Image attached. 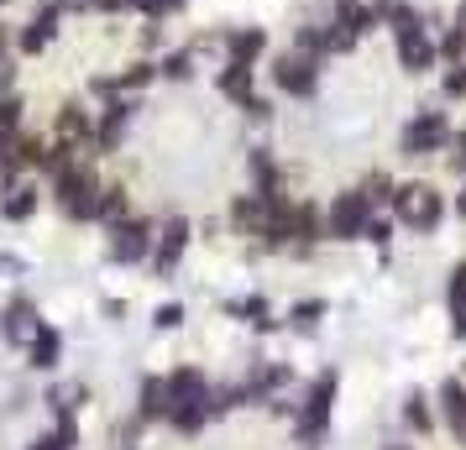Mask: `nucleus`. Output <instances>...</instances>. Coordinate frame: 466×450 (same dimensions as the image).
Segmentation results:
<instances>
[{"label": "nucleus", "instance_id": "8", "mask_svg": "<svg viewBox=\"0 0 466 450\" xmlns=\"http://www.w3.org/2000/svg\"><path fill=\"white\" fill-rule=\"evenodd\" d=\"M184 246H189V220H184V215H168V220H163V236L152 241V267H157V273H173L178 257H184Z\"/></svg>", "mask_w": 466, "mask_h": 450}, {"label": "nucleus", "instance_id": "32", "mask_svg": "<svg viewBox=\"0 0 466 450\" xmlns=\"http://www.w3.org/2000/svg\"><path fill=\"white\" fill-rule=\"evenodd\" d=\"M441 53H445V58H451V64H461V58H466V37H461V32H456V26H451V32H445Z\"/></svg>", "mask_w": 466, "mask_h": 450}, {"label": "nucleus", "instance_id": "18", "mask_svg": "<svg viewBox=\"0 0 466 450\" xmlns=\"http://www.w3.org/2000/svg\"><path fill=\"white\" fill-rule=\"evenodd\" d=\"M58 136H64V147L89 142V136H95V131H89V115L79 105H64V110H58Z\"/></svg>", "mask_w": 466, "mask_h": 450}, {"label": "nucleus", "instance_id": "13", "mask_svg": "<svg viewBox=\"0 0 466 450\" xmlns=\"http://www.w3.org/2000/svg\"><path fill=\"white\" fill-rule=\"evenodd\" d=\"M330 22H340L346 32L367 37V32L378 26V16H372V5H367V0H336V5H330Z\"/></svg>", "mask_w": 466, "mask_h": 450}, {"label": "nucleus", "instance_id": "39", "mask_svg": "<svg viewBox=\"0 0 466 450\" xmlns=\"http://www.w3.org/2000/svg\"><path fill=\"white\" fill-rule=\"evenodd\" d=\"M32 450H64V445H58V440H37Z\"/></svg>", "mask_w": 466, "mask_h": 450}, {"label": "nucleus", "instance_id": "35", "mask_svg": "<svg viewBox=\"0 0 466 450\" xmlns=\"http://www.w3.org/2000/svg\"><path fill=\"white\" fill-rule=\"evenodd\" d=\"M319 315H325V304L309 299V304H299V309H294V325H304V330H309V325H315Z\"/></svg>", "mask_w": 466, "mask_h": 450}, {"label": "nucleus", "instance_id": "27", "mask_svg": "<svg viewBox=\"0 0 466 450\" xmlns=\"http://www.w3.org/2000/svg\"><path fill=\"white\" fill-rule=\"evenodd\" d=\"M16 126H22V100H11V95H5V100H0V142H11Z\"/></svg>", "mask_w": 466, "mask_h": 450}, {"label": "nucleus", "instance_id": "25", "mask_svg": "<svg viewBox=\"0 0 466 450\" xmlns=\"http://www.w3.org/2000/svg\"><path fill=\"white\" fill-rule=\"evenodd\" d=\"M372 16H378V26H382V22H388V26H403L414 11H409L403 0H372Z\"/></svg>", "mask_w": 466, "mask_h": 450}, {"label": "nucleus", "instance_id": "14", "mask_svg": "<svg viewBox=\"0 0 466 450\" xmlns=\"http://www.w3.org/2000/svg\"><path fill=\"white\" fill-rule=\"evenodd\" d=\"M441 404H445V425H451V435L466 445V387L456 383V377H445L441 383Z\"/></svg>", "mask_w": 466, "mask_h": 450}, {"label": "nucleus", "instance_id": "29", "mask_svg": "<svg viewBox=\"0 0 466 450\" xmlns=\"http://www.w3.org/2000/svg\"><path fill=\"white\" fill-rule=\"evenodd\" d=\"M163 74H168V79H189L194 74V53H168V58H163Z\"/></svg>", "mask_w": 466, "mask_h": 450}, {"label": "nucleus", "instance_id": "23", "mask_svg": "<svg viewBox=\"0 0 466 450\" xmlns=\"http://www.w3.org/2000/svg\"><path fill=\"white\" fill-rule=\"evenodd\" d=\"M100 220H106V225H121V220H127V189H121V184H110V189L100 194Z\"/></svg>", "mask_w": 466, "mask_h": 450}, {"label": "nucleus", "instance_id": "10", "mask_svg": "<svg viewBox=\"0 0 466 450\" xmlns=\"http://www.w3.org/2000/svg\"><path fill=\"white\" fill-rule=\"evenodd\" d=\"M205 398H215L210 383H205V372L199 366H178V372H168V414L184 404H205Z\"/></svg>", "mask_w": 466, "mask_h": 450}, {"label": "nucleus", "instance_id": "1", "mask_svg": "<svg viewBox=\"0 0 466 450\" xmlns=\"http://www.w3.org/2000/svg\"><path fill=\"white\" fill-rule=\"evenodd\" d=\"M393 215H399L414 236H430V231L441 225L445 205H441V194L430 189V184H399V194H393Z\"/></svg>", "mask_w": 466, "mask_h": 450}, {"label": "nucleus", "instance_id": "20", "mask_svg": "<svg viewBox=\"0 0 466 450\" xmlns=\"http://www.w3.org/2000/svg\"><path fill=\"white\" fill-rule=\"evenodd\" d=\"M0 215H5V220H32V215H37V189H32V184H16V189L5 194Z\"/></svg>", "mask_w": 466, "mask_h": 450}, {"label": "nucleus", "instance_id": "26", "mask_svg": "<svg viewBox=\"0 0 466 450\" xmlns=\"http://www.w3.org/2000/svg\"><path fill=\"white\" fill-rule=\"evenodd\" d=\"M357 43H361V37H357V32H346L340 22L325 26V53H336V58H340V53H351Z\"/></svg>", "mask_w": 466, "mask_h": 450}, {"label": "nucleus", "instance_id": "41", "mask_svg": "<svg viewBox=\"0 0 466 450\" xmlns=\"http://www.w3.org/2000/svg\"><path fill=\"white\" fill-rule=\"evenodd\" d=\"M0 5H5V0H0Z\"/></svg>", "mask_w": 466, "mask_h": 450}, {"label": "nucleus", "instance_id": "12", "mask_svg": "<svg viewBox=\"0 0 466 450\" xmlns=\"http://www.w3.org/2000/svg\"><path fill=\"white\" fill-rule=\"evenodd\" d=\"M262 53H268V32H262V26L226 32V64H257Z\"/></svg>", "mask_w": 466, "mask_h": 450}, {"label": "nucleus", "instance_id": "40", "mask_svg": "<svg viewBox=\"0 0 466 450\" xmlns=\"http://www.w3.org/2000/svg\"><path fill=\"white\" fill-rule=\"evenodd\" d=\"M0 53H5V26H0Z\"/></svg>", "mask_w": 466, "mask_h": 450}, {"label": "nucleus", "instance_id": "38", "mask_svg": "<svg viewBox=\"0 0 466 450\" xmlns=\"http://www.w3.org/2000/svg\"><path fill=\"white\" fill-rule=\"evenodd\" d=\"M456 215L466 220V184H461V194H456Z\"/></svg>", "mask_w": 466, "mask_h": 450}, {"label": "nucleus", "instance_id": "28", "mask_svg": "<svg viewBox=\"0 0 466 450\" xmlns=\"http://www.w3.org/2000/svg\"><path fill=\"white\" fill-rule=\"evenodd\" d=\"M142 16H152V22H163V16H178L184 11V0H131Z\"/></svg>", "mask_w": 466, "mask_h": 450}, {"label": "nucleus", "instance_id": "9", "mask_svg": "<svg viewBox=\"0 0 466 450\" xmlns=\"http://www.w3.org/2000/svg\"><path fill=\"white\" fill-rule=\"evenodd\" d=\"M0 330H5V341L32 345V335L43 330V315H37V304H32V299H11V304H5V315H0Z\"/></svg>", "mask_w": 466, "mask_h": 450}, {"label": "nucleus", "instance_id": "19", "mask_svg": "<svg viewBox=\"0 0 466 450\" xmlns=\"http://www.w3.org/2000/svg\"><path fill=\"white\" fill-rule=\"evenodd\" d=\"M142 419H168V377L142 383Z\"/></svg>", "mask_w": 466, "mask_h": 450}, {"label": "nucleus", "instance_id": "15", "mask_svg": "<svg viewBox=\"0 0 466 450\" xmlns=\"http://www.w3.org/2000/svg\"><path fill=\"white\" fill-rule=\"evenodd\" d=\"M58 356H64V335H58L53 325H43V330L32 335V345H26V362L47 372V366H58Z\"/></svg>", "mask_w": 466, "mask_h": 450}, {"label": "nucleus", "instance_id": "22", "mask_svg": "<svg viewBox=\"0 0 466 450\" xmlns=\"http://www.w3.org/2000/svg\"><path fill=\"white\" fill-rule=\"evenodd\" d=\"M357 189L367 194V199H372V210H378V205H388V199L399 194V184H393V178H388V173H382V168H372V173H367V178H361V184H357Z\"/></svg>", "mask_w": 466, "mask_h": 450}, {"label": "nucleus", "instance_id": "11", "mask_svg": "<svg viewBox=\"0 0 466 450\" xmlns=\"http://www.w3.org/2000/svg\"><path fill=\"white\" fill-rule=\"evenodd\" d=\"M58 16H64V0H47L43 11L22 26V53L26 58H37L47 43H53V32H58Z\"/></svg>", "mask_w": 466, "mask_h": 450}, {"label": "nucleus", "instance_id": "3", "mask_svg": "<svg viewBox=\"0 0 466 450\" xmlns=\"http://www.w3.org/2000/svg\"><path fill=\"white\" fill-rule=\"evenodd\" d=\"M393 43H399V68L403 74H430L435 58H441V47L430 43V32L420 26V11H414L403 26H393Z\"/></svg>", "mask_w": 466, "mask_h": 450}, {"label": "nucleus", "instance_id": "17", "mask_svg": "<svg viewBox=\"0 0 466 450\" xmlns=\"http://www.w3.org/2000/svg\"><path fill=\"white\" fill-rule=\"evenodd\" d=\"M451 330L456 341H466V262L451 267Z\"/></svg>", "mask_w": 466, "mask_h": 450}, {"label": "nucleus", "instance_id": "37", "mask_svg": "<svg viewBox=\"0 0 466 450\" xmlns=\"http://www.w3.org/2000/svg\"><path fill=\"white\" fill-rule=\"evenodd\" d=\"M451 26H456V32L466 37V0H456V16H451Z\"/></svg>", "mask_w": 466, "mask_h": 450}, {"label": "nucleus", "instance_id": "30", "mask_svg": "<svg viewBox=\"0 0 466 450\" xmlns=\"http://www.w3.org/2000/svg\"><path fill=\"white\" fill-rule=\"evenodd\" d=\"M403 419H409L414 429H430V408H424L420 393H409V404H403Z\"/></svg>", "mask_w": 466, "mask_h": 450}, {"label": "nucleus", "instance_id": "2", "mask_svg": "<svg viewBox=\"0 0 466 450\" xmlns=\"http://www.w3.org/2000/svg\"><path fill=\"white\" fill-rule=\"evenodd\" d=\"M367 225H372V199L361 189H346L330 199V215H325V236L336 241H361L367 236Z\"/></svg>", "mask_w": 466, "mask_h": 450}, {"label": "nucleus", "instance_id": "31", "mask_svg": "<svg viewBox=\"0 0 466 450\" xmlns=\"http://www.w3.org/2000/svg\"><path fill=\"white\" fill-rule=\"evenodd\" d=\"M445 163H451L456 173H466V131H456V136H451V147H445Z\"/></svg>", "mask_w": 466, "mask_h": 450}, {"label": "nucleus", "instance_id": "16", "mask_svg": "<svg viewBox=\"0 0 466 450\" xmlns=\"http://www.w3.org/2000/svg\"><path fill=\"white\" fill-rule=\"evenodd\" d=\"M220 95L236 100V105H247V100H252V64H226L220 68Z\"/></svg>", "mask_w": 466, "mask_h": 450}, {"label": "nucleus", "instance_id": "33", "mask_svg": "<svg viewBox=\"0 0 466 450\" xmlns=\"http://www.w3.org/2000/svg\"><path fill=\"white\" fill-rule=\"evenodd\" d=\"M445 95H451V100H466V64H456L445 74Z\"/></svg>", "mask_w": 466, "mask_h": 450}, {"label": "nucleus", "instance_id": "5", "mask_svg": "<svg viewBox=\"0 0 466 450\" xmlns=\"http://www.w3.org/2000/svg\"><path fill=\"white\" fill-rule=\"evenodd\" d=\"M336 387H340L336 372H319V377H315V387H309V404H304V414H299V440H319V435H325V425H330V408H336Z\"/></svg>", "mask_w": 466, "mask_h": 450}, {"label": "nucleus", "instance_id": "4", "mask_svg": "<svg viewBox=\"0 0 466 450\" xmlns=\"http://www.w3.org/2000/svg\"><path fill=\"white\" fill-rule=\"evenodd\" d=\"M273 79H278V89L283 95H294V100H309L319 89V58H309V53H283L273 64Z\"/></svg>", "mask_w": 466, "mask_h": 450}, {"label": "nucleus", "instance_id": "36", "mask_svg": "<svg viewBox=\"0 0 466 450\" xmlns=\"http://www.w3.org/2000/svg\"><path fill=\"white\" fill-rule=\"evenodd\" d=\"M367 241H378V246H382V241H388V220H378V215H372V225H367Z\"/></svg>", "mask_w": 466, "mask_h": 450}, {"label": "nucleus", "instance_id": "34", "mask_svg": "<svg viewBox=\"0 0 466 450\" xmlns=\"http://www.w3.org/2000/svg\"><path fill=\"white\" fill-rule=\"evenodd\" d=\"M184 325V304H163L157 309V330H178Z\"/></svg>", "mask_w": 466, "mask_h": 450}, {"label": "nucleus", "instance_id": "24", "mask_svg": "<svg viewBox=\"0 0 466 450\" xmlns=\"http://www.w3.org/2000/svg\"><path fill=\"white\" fill-rule=\"evenodd\" d=\"M157 74H163V64H131L127 74L116 79V89H142V85H152Z\"/></svg>", "mask_w": 466, "mask_h": 450}, {"label": "nucleus", "instance_id": "21", "mask_svg": "<svg viewBox=\"0 0 466 450\" xmlns=\"http://www.w3.org/2000/svg\"><path fill=\"white\" fill-rule=\"evenodd\" d=\"M127 115L131 110L116 100V105H106V121H100V131H95V142H100V152H110L116 142H121V131H127Z\"/></svg>", "mask_w": 466, "mask_h": 450}, {"label": "nucleus", "instance_id": "6", "mask_svg": "<svg viewBox=\"0 0 466 450\" xmlns=\"http://www.w3.org/2000/svg\"><path fill=\"white\" fill-rule=\"evenodd\" d=\"M451 147V121L441 110H424L403 126V157H424V152H445Z\"/></svg>", "mask_w": 466, "mask_h": 450}, {"label": "nucleus", "instance_id": "7", "mask_svg": "<svg viewBox=\"0 0 466 450\" xmlns=\"http://www.w3.org/2000/svg\"><path fill=\"white\" fill-rule=\"evenodd\" d=\"M147 252H152L147 220H121V225H110V257L116 262H142Z\"/></svg>", "mask_w": 466, "mask_h": 450}]
</instances>
